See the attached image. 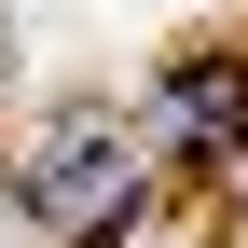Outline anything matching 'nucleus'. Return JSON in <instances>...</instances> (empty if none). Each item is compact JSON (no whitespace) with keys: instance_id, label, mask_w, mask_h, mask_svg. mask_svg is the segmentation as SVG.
<instances>
[{"instance_id":"nucleus-2","label":"nucleus","mask_w":248,"mask_h":248,"mask_svg":"<svg viewBox=\"0 0 248 248\" xmlns=\"http://www.w3.org/2000/svg\"><path fill=\"white\" fill-rule=\"evenodd\" d=\"M152 152H179V166H207V152H234L248 138V55H193V69L152 97V124H138Z\"/></svg>"},{"instance_id":"nucleus-1","label":"nucleus","mask_w":248,"mask_h":248,"mask_svg":"<svg viewBox=\"0 0 248 248\" xmlns=\"http://www.w3.org/2000/svg\"><path fill=\"white\" fill-rule=\"evenodd\" d=\"M138 179H152V138H124L110 110H69L42 152H28V221L69 234V248H97V234L138 221Z\"/></svg>"}]
</instances>
